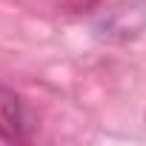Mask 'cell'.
I'll return each instance as SVG.
<instances>
[{"mask_svg":"<svg viewBox=\"0 0 146 146\" xmlns=\"http://www.w3.org/2000/svg\"><path fill=\"white\" fill-rule=\"evenodd\" d=\"M23 126H26V115L20 100L9 92H0V143L23 140Z\"/></svg>","mask_w":146,"mask_h":146,"instance_id":"cell-1","label":"cell"}]
</instances>
